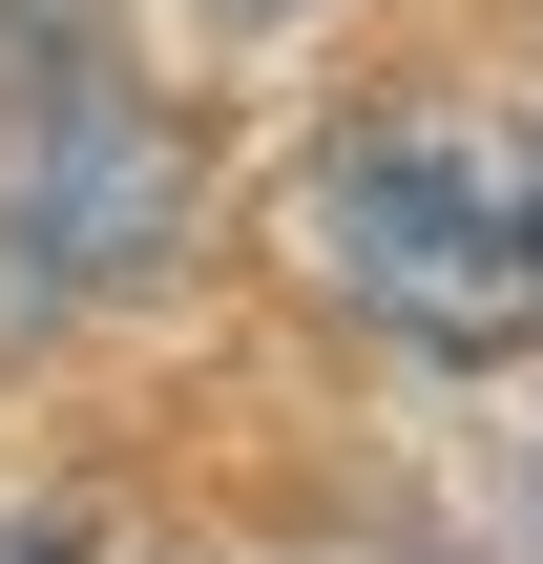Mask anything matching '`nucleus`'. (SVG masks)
Here are the masks:
<instances>
[{"label": "nucleus", "instance_id": "1", "mask_svg": "<svg viewBox=\"0 0 543 564\" xmlns=\"http://www.w3.org/2000/svg\"><path fill=\"white\" fill-rule=\"evenodd\" d=\"M314 272L335 314H377L398 356H523L543 335V147L460 105H377L314 147Z\"/></svg>", "mask_w": 543, "mask_h": 564}, {"label": "nucleus", "instance_id": "2", "mask_svg": "<svg viewBox=\"0 0 543 564\" xmlns=\"http://www.w3.org/2000/svg\"><path fill=\"white\" fill-rule=\"evenodd\" d=\"M167 230H188V147H167V105L105 84L84 42H42V63H21V147H0V314L126 293Z\"/></svg>", "mask_w": 543, "mask_h": 564}, {"label": "nucleus", "instance_id": "3", "mask_svg": "<svg viewBox=\"0 0 543 564\" xmlns=\"http://www.w3.org/2000/svg\"><path fill=\"white\" fill-rule=\"evenodd\" d=\"M209 21H314V0H209Z\"/></svg>", "mask_w": 543, "mask_h": 564}, {"label": "nucleus", "instance_id": "4", "mask_svg": "<svg viewBox=\"0 0 543 564\" xmlns=\"http://www.w3.org/2000/svg\"><path fill=\"white\" fill-rule=\"evenodd\" d=\"M0 564H63V544H42V523H0Z\"/></svg>", "mask_w": 543, "mask_h": 564}, {"label": "nucleus", "instance_id": "5", "mask_svg": "<svg viewBox=\"0 0 543 564\" xmlns=\"http://www.w3.org/2000/svg\"><path fill=\"white\" fill-rule=\"evenodd\" d=\"M523 147H543V126H523Z\"/></svg>", "mask_w": 543, "mask_h": 564}]
</instances>
